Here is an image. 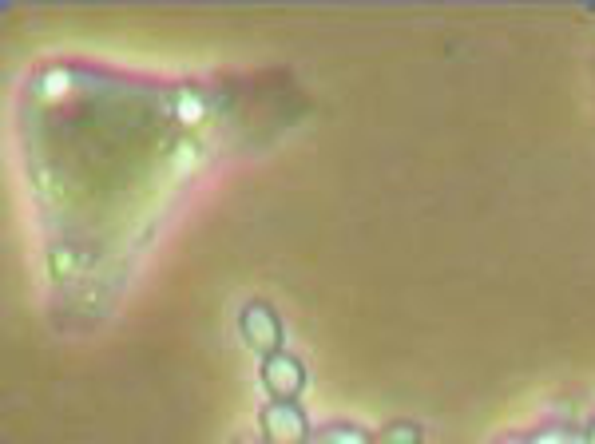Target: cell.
I'll list each match as a JSON object with an SVG mask.
<instances>
[{
    "instance_id": "7",
    "label": "cell",
    "mask_w": 595,
    "mask_h": 444,
    "mask_svg": "<svg viewBox=\"0 0 595 444\" xmlns=\"http://www.w3.org/2000/svg\"><path fill=\"white\" fill-rule=\"evenodd\" d=\"M592 444H595V437H592Z\"/></svg>"
},
{
    "instance_id": "5",
    "label": "cell",
    "mask_w": 595,
    "mask_h": 444,
    "mask_svg": "<svg viewBox=\"0 0 595 444\" xmlns=\"http://www.w3.org/2000/svg\"><path fill=\"white\" fill-rule=\"evenodd\" d=\"M314 444H369V437L357 429H326L322 437H314Z\"/></svg>"
},
{
    "instance_id": "3",
    "label": "cell",
    "mask_w": 595,
    "mask_h": 444,
    "mask_svg": "<svg viewBox=\"0 0 595 444\" xmlns=\"http://www.w3.org/2000/svg\"><path fill=\"white\" fill-rule=\"evenodd\" d=\"M262 381H266L278 397H290V393L302 389V365H298L294 357H286V353H270L266 365H262Z\"/></svg>"
},
{
    "instance_id": "1",
    "label": "cell",
    "mask_w": 595,
    "mask_h": 444,
    "mask_svg": "<svg viewBox=\"0 0 595 444\" xmlns=\"http://www.w3.org/2000/svg\"><path fill=\"white\" fill-rule=\"evenodd\" d=\"M242 337H246V345L250 349H258V353H274L278 349V337H282V330H278V318L262 306V302H254V306H246L242 310Z\"/></svg>"
},
{
    "instance_id": "4",
    "label": "cell",
    "mask_w": 595,
    "mask_h": 444,
    "mask_svg": "<svg viewBox=\"0 0 595 444\" xmlns=\"http://www.w3.org/2000/svg\"><path fill=\"white\" fill-rule=\"evenodd\" d=\"M377 444H421V429L417 425H405V421H397V425H389Z\"/></svg>"
},
{
    "instance_id": "6",
    "label": "cell",
    "mask_w": 595,
    "mask_h": 444,
    "mask_svg": "<svg viewBox=\"0 0 595 444\" xmlns=\"http://www.w3.org/2000/svg\"><path fill=\"white\" fill-rule=\"evenodd\" d=\"M235 444H254V441H235Z\"/></svg>"
},
{
    "instance_id": "2",
    "label": "cell",
    "mask_w": 595,
    "mask_h": 444,
    "mask_svg": "<svg viewBox=\"0 0 595 444\" xmlns=\"http://www.w3.org/2000/svg\"><path fill=\"white\" fill-rule=\"evenodd\" d=\"M262 425H266L270 444H302L306 441V421H302V413L290 409V405H270L266 417H262Z\"/></svg>"
}]
</instances>
